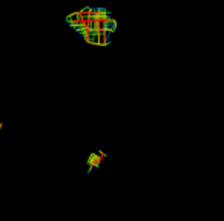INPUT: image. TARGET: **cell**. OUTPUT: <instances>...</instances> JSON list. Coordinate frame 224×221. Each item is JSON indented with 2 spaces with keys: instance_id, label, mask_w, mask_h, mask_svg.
<instances>
[{
  "instance_id": "cell-1",
  "label": "cell",
  "mask_w": 224,
  "mask_h": 221,
  "mask_svg": "<svg viewBox=\"0 0 224 221\" xmlns=\"http://www.w3.org/2000/svg\"><path fill=\"white\" fill-rule=\"evenodd\" d=\"M105 155H106V153H101V152H94V153H91L89 160H87V167H89V172L98 169V166L101 164V160H103Z\"/></svg>"
},
{
  "instance_id": "cell-2",
  "label": "cell",
  "mask_w": 224,
  "mask_h": 221,
  "mask_svg": "<svg viewBox=\"0 0 224 221\" xmlns=\"http://www.w3.org/2000/svg\"><path fill=\"white\" fill-rule=\"evenodd\" d=\"M103 29H105V31L117 32V22H115V18L107 20V22H103Z\"/></svg>"
},
{
  "instance_id": "cell-3",
  "label": "cell",
  "mask_w": 224,
  "mask_h": 221,
  "mask_svg": "<svg viewBox=\"0 0 224 221\" xmlns=\"http://www.w3.org/2000/svg\"><path fill=\"white\" fill-rule=\"evenodd\" d=\"M85 40L87 43H92V45H98V34H92V36H86Z\"/></svg>"
}]
</instances>
